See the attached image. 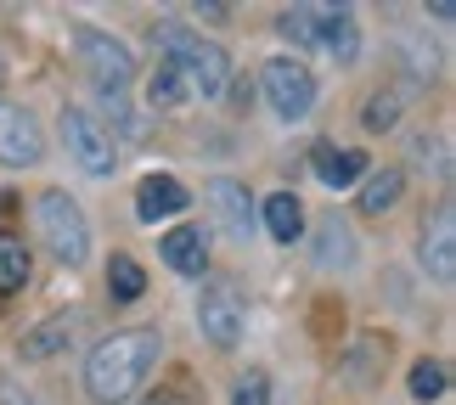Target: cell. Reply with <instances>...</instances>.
Wrapping results in <instances>:
<instances>
[{
  "label": "cell",
  "instance_id": "cell-6",
  "mask_svg": "<svg viewBox=\"0 0 456 405\" xmlns=\"http://www.w3.org/2000/svg\"><path fill=\"white\" fill-rule=\"evenodd\" d=\"M62 147L85 174H113V135L102 130V118H91L85 108L62 113Z\"/></svg>",
  "mask_w": 456,
  "mask_h": 405
},
{
  "label": "cell",
  "instance_id": "cell-8",
  "mask_svg": "<svg viewBox=\"0 0 456 405\" xmlns=\"http://www.w3.org/2000/svg\"><path fill=\"white\" fill-rule=\"evenodd\" d=\"M40 158H45V135H40V125H34L23 108L0 101V164L28 169V164H40Z\"/></svg>",
  "mask_w": 456,
  "mask_h": 405
},
{
  "label": "cell",
  "instance_id": "cell-10",
  "mask_svg": "<svg viewBox=\"0 0 456 405\" xmlns=\"http://www.w3.org/2000/svg\"><path fill=\"white\" fill-rule=\"evenodd\" d=\"M186 186L175 181V174H147L142 186H135V220L142 225H158V220H175L186 208Z\"/></svg>",
  "mask_w": 456,
  "mask_h": 405
},
{
  "label": "cell",
  "instance_id": "cell-26",
  "mask_svg": "<svg viewBox=\"0 0 456 405\" xmlns=\"http://www.w3.org/2000/svg\"><path fill=\"white\" fill-rule=\"evenodd\" d=\"M0 405H34V400H23V394H6V400H0Z\"/></svg>",
  "mask_w": 456,
  "mask_h": 405
},
{
  "label": "cell",
  "instance_id": "cell-12",
  "mask_svg": "<svg viewBox=\"0 0 456 405\" xmlns=\"http://www.w3.org/2000/svg\"><path fill=\"white\" fill-rule=\"evenodd\" d=\"M423 271L434 281H451L456 276V215H451V208L434 215V231L423 237Z\"/></svg>",
  "mask_w": 456,
  "mask_h": 405
},
{
  "label": "cell",
  "instance_id": "cell-11",
  "mask_svg": "<svg viewBox=\"0 0 456 405\" xmlns=\"http://www.w3.org/2000/svg\"><path fill=\"white\" fill-rule=\"evenodd\" d=\"M158 254H164V265L175 276H203V265H208V242H203L198 225H175V231L158 242Z\"/></svg>",
  "mask_w": 456,
  "mask_h": 405
},
{
  "label": "cell",
  "instance_id": "cell-18",
  "mask_svg": "<svg viewBox=\"0 0 456 405\" xmlns=\"http://www.w3.org/2000/svg\"><path fill=\"white\" fill-rule=\"evenodd\" d=\"M108 288H113L118 304H130V298H142V293H147V271L135 265L130 254H113V265H108Z\"/></svg>",
  "mask_w": 456,
  "mask_h": 405
},
{
  "label": "cell",
  "instance_id": "cell-3",
  "mask_svg": "<svg viewBox=\"0 0 456 405\" xmlns=\"http://www.w3.org/2000/svg\"><path fill=\"white\" fill-rule=\"evenodd\" d=\"M34 225H40L45 248L57 254L62 265H85V254H91V220H85V208L68 198V191H40Z\"/></svg>",
  "mask_w": 456,
  "mask_h": 405
},
{
  "label": "cell",
  "instance_id": "cell-25",
  "mask_svg": "<svg viewBox=\"0 0 456 405\" xmlns=\"http://www.w3.org/2000/svg\"><path fill=\"white\" fill-rule=\"evenodd\" d=\"M395 108H400L395 96H378L372 108H366V130H389V125H395Z\"/></svg>",
  "mask_w": 456,
  "mask_h": 405
},
{
  "label": "cell",
  "instance_id": "cell-7",
  "mask_svg": "<svg viewBox=\"0 0 456 405\" xmlns=\"http://www.w3.org/2000/svg\"><path fill=\"white\" fill-rule=\"evenodd\" d=\"M198 327H203V338L215 344V349H237L242 344V304H237V293L232 288H203L198 298Z\"/></svg>",
  "mask_w": 456,
  "mask_h": 405
},
{
  "label": "cell",
  "instance_id": "cell-1",
  "mask_svg": "<svg viewBox=\"0 0 456 405\" xmlns=\"http://www.w3.org/2000/svg\"><path fill=\"white\" fill-rule=\"evenodd\" d=\"M158 349H164V338H158L152 327H135V332H113V338H102V344L91 349V360H85V389H91V400H96V405L130 400V394L147 383V372L158 366Z\"/></svg>",
  "mask_w": 456,
  "mask_h": 405
},
{
  "label": "cell",
  "instance_id": "cell-20",
  "mask_svg": "<svg viewBox=\"0 0 456 405\" xmlns=\"http://www.w3.org/2000/svg\"><path fill=\"white\" fill-rule=\"evenodd\" d=\"M181 96H186L181 68H175V62H158V68H152V79H147V101H152V108H175Z\"/></svg>",
  "mask_w": 456,
  "mask_h": 405
},
{
  "label": "cell",
  "instance_id": "cell-23",
  "mask_svg": "<svg viewBox=\"0 0 456 405\" xmlns=\"http://www.w3.org/2000/svg\"><path fill=\"white\" fill-rule=\"evenodd\" d=\"M232 405H271V383H265V372H248V377H237Z\"/></svg>",
  "mask_w": 456,
  "mask_h": 405
},
{
  "label": "cell",
  "instance_id": "cell-17",
  "mask_svg": "<svg viewBox=\"0 0 456 405\" xmlns=\"http://www.w3.org/2000/svg\"><path fill=\"white\" fill-rule=\"evenodd\" d=\"M322 181L332 186V191H344V186H355L361 174H366V152H355V147H344V152H322Z\"/></svg>",
  "mask_w": 456,
  "mask_h": 405
},
{
  "label": "cell",
  "instance_id": "cell-15",
  "mask_svg": "<svg viewBox=\"0 0 456 405\" xmlns=\"http://www.w3.org/2000/svg\"><path fill=\"white\" fill-rule=\"evenodd\" d=\"M265 225L276 242H299L305 237V203L293 198V191H276V198L265 203Z\"/></svg>",
  "mask_w": 456,
  "mask_h": 405
},
{
  "label": "cell",
  "instance_id": "cell-21",
  "mask_svg": "<svg viewBox=\"0 0 456 405\" xmlns=\"http://www.w3.org/2000/svg\"><path fill=\"white\" fill-rule=\"evenodd\" d=\"M68 327H74V315H51L45 327H34L28 338H23V360H45L51 349H57V344L68 338Z\"/></svg>",
  "mask_w": 456,
  "mask_h": 405
},
{
  "label": "cell",
  "instance_id": "cell-2",
  "mask_svg": "<svg viewBox=\"0 0 456 405\" xmlns=\"http://www.w3.org/2000/svg\"><path fill=\"white\" fill-rule=\"evenodd\" d=\"M152 40L158 51H164V62L181 68V79H186V91H198V96H225V85H232V57H225V45L215 40H203V34H191L186 23H158L152 28Z\"/></svg>",
  "mask_w": 456,
  "mask_h": 405
},
{
  "label": "cell",
  "instance_id": "cell-28",
  "mask_svg": "<svg viewBox=\"0 0 456 405\" xmlns=\"http://www.w3.org/2000/svg\"><path fill=\"white\" fill-rule=\"evenodd\" d=\"M0 79H6V57H0Z\"/></svg>",
  "mask_w": 456,
  "mask_h": 405
},
{
  "label": "cell",
  "instance_id": "cell-16",
  "mask_svg": "<svg viewBox=\"0 0 456 405\" xmlns=\"http://www.w3.org/2000/svg\"><path fill=\"white\" fill-rule=\"evenodd\" d=\"M400 186H406V174L400 169H378V174H366V186H361V215H389V208L400 203Z\"/></svg>",
  "mask_w": 456,
  "mask_h": 405
},
{
  "label": "cell",
  "instance_id": "cell-22",
  "mask_svg": "<svg viewBox=\"0 0 456 405\" xmlns=\"http://www.w3.org/2000/svg\"><path fill=\"white\" fill-rule=\"evenodd\" d=\"M411 394L417 400H440L445 394V366L440 360H417L411 366Z\"/></svg>",
  "mask_w": 456,
  "mask_h": 405
},
{
  "label": "cell",
  "instance_id": "cell-24",
  "mask_svg": "<svg viewBox=\"0 0 456 405\" xmlns=\"http://www.w3.org/2000/svg\"><path fill=\"white\" fill-rule=\"evenodd\" d=\"M276 28H282L288 40H299V45H310V40H315V28H310V6H293V12H282V17H276Z\"/></svg>",
  "mask_w": 456,
  "mask_h": 405
},
{
  "label": "cell",
  "instance_id": "cell-27",
  "mask_svg": "<svg viewBox=\"0 0 456 405\" xmlns=\"http://www.w3.org/2000/svg\"><path fill=\"white\" fill-rule=\"evenodd\" d=\"M147 405H175V400H169V394H158V400H147Z\"/></svg>",
  "mask_w": 456,
  "mask_h": 405
},
{
  "label": "cell",
  "instance_id": "cell-4",
  "mask_svg": "<svg viewBox=\"0 0 456 405\" xmlns=\"http://www.w3.org/2000/svg\"><path fill=\"white\" fill-rule=\"evenodd\" d=\"M74 51H79V62H85V74H91L108 96H118L125 85L135 79V57H130V45H118L113 34H102L91 23H74Z\"/></svg>",
  "mask_w": 456,
  "mask_h": 405
},
{
  "label": "cell",
  "instance_id": "cell-14",
  "mask_svg": "<svg viewBox=\"0 0 456 405\" xmlns=\"http://www.w3.org/2000/svg\"><path fill=\"white\" fill-rule=\"evenodd\" d=\"M349 259H355V237L338 215H327L315 225V265H349Z\"/></svg>",
  "mask_w": 456,
  "mask_h": 405
},
{
  "label": "cell",
  "instance_id": "cell-13",
  "mask_svg": "<svg viewBox=\"0 0 456 405\" xmlns=\"http://www.w3.org/2000/svg\"><path fill=\"white\" fill-rule=\"evenodd\" d=\"M315 12V23H322V28H315V40H322L327 51H332V57H355V45H361V34H355V12H349V6H310Z\"/></svg>",
  "mask_w": 456,
  "mask_h": 405
},
{
  "label": "cell",
  "instance_id": "cell-5",
  "mask_svg": "<svg viewBox=\"0 0 456 405\" xmlns=\"http://www.w3.org/2000/svg\"><path fill=\"white\" fill-rule=\"evenodd\" d=\"M265 96H271L276 118L299 125V118L315 108V74L305 62H293V57H276V62H265Z\"/></svg>",
  "mask_w": 456,
  "mask_h": 405
},
{
  "label": "cell",
  "instance_id": "cell-19",
  "mask_svg": "<svg viewBox=\"0 0 456 405\" xmlns=\"http://www.w3.org/2000/svg\"><path fill=\"white\" fill-rule=\"evenodd\" d=\"M28 281V248L17 237H0V293H17Z\"/></svg>",
  "mask_w": 456,
  "mask_h": 405
},
{
  "label": "cell",
  "instance_id": "cell-9",
  "mask_svg": "<svg viewBox=\"0 0 456 405\" xmlns=\"http://www.w3.org/2000/svg\"><path fill=\"white\" fill-rule=\"evenodd\" d=\"M208 208H215V220L225 225V237H232V242H248L254 237V198H248V186L208 181Z\"/></svg>",
  "mask_w": 456,
  "mask_h": 405
}]
</instances>
